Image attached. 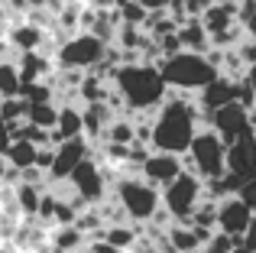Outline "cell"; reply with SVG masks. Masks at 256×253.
Returning a JSON list of instances; mask_svg holds the SVG:
<instances>
[{
    "label": "cell",
    "mask_w": 256,
    "mask_h": 253,
    "mask_svg": "<svg viewBox=\"0 0 256 253\" xmlns=\"http://www.w3.org/2000/svg\"><path fill=\"white\" fill-rule=\"evenodd\" d=\"M13 195H16V204H20V211H23L26 218L39 214V204H42V188H36V185H26V182H20L16 188H13Z\"/></svg>",
    "instance_id": "cell-23"
},
{
    "label": "cell",
    "mask_w": 256,
    "mask_h": 253,
    "mask_svg": "<svg viewBox=\"0 0 256 253\" xmlns=\"http://www.w3.org/2000/svg\"><path fill=\"white\" fill-rule=\"evenodd\" d=\"M201 117H204L208 130H214L220 140H224V146H234L240 136H246V133L253 130L250 110H244L240 104H227V108H218V110L201 114Z\"/></svg>",
    "instance_id": "cell-8"
},
{
    "label": "cell",
    "mask_w": 256,
    "mask_h": 253,
    "mask_svg": "<svg viewBox=\"0 0 256 253\" xmlns=\"http://www.w3.org/2000/svg\"><path fill=\"white\" fill-rule=\"evenodd\" d=\"M0 253H13V250H0Z\"/></svg>",
    "instance_id": "cell-38"
},
{
    "label": "cell",
    "mask_w": 256,
    "mask_h": 253,
    "mask_svg": "<svg viewBox=\"0 0 256 253\" xmlns=\"http://www.w3.org/2000/svg\"><path fill=\"white\" fill-rule=\"evenodd\" d=\"M169 244H172V250L175 253H194L201 247V237H198V230L192 228V224H178V228H169Z\"/></svg>",
    "instance_id": "cell-22"
},
{
    "label": "cell",
    "mask_w": 256,
    "mask_h": 253,
    "mask_svg": "<svg viewBox=\"0 0 256 253\" xmlns=\"http://www.w3.org/2000/svg\"><path fill=\"white\" fill-rule=\"evenodd\" d=\"M253 253H256V250H253Z\"/></svg>",
    "instance_id": "cell-41"
},
{
    "label": "cell",
    "mask_w": 256,
    "mask_h": 253,
    "mask_svg": "<svg viewBox=\"0 0 256 253\" xmlns=\"http://www.w3.org/2000/svg\"><path fill=\"white\" fill-rule=\"evenodd\" d=\"M240 23V4H211L201 16V26L208 30V36H218V32H227L230 26Z\"/></svg>",
    "instance_id": "cell-15"
},
{
    "label": "cell",
    "mask_w": 256,
    "mask_h": 253,
    "mask_svg": "<svg viewBox=\"0 0 256 253\" xmlns=\"http://www.w3.org/2000/svg\"><path fill=\"white\" fill-rule=\"evenodd\" d=\"M104 240L110 244V247H117V250H126V247H133V240H136V230L124 228V224H114V228L104 230Z\"/></svg>",
    "instance_id": "cell-27"
},
{
    "label": "cell",
    "mask_w": 256,
    "mask_h": 253,
    "mask_svg": "<svg viewBox=\"0 0 256 253\" xmlns=\"http://www.w3.org/2000/svg\"><path fill=\"white\" fill-rule=\"evenodd\" d=\"M4 62H6V58H0V65H4Z\"/></svg>",
    "instance_id": "cell-39"
},
{
    "label": "cell",
    "mask_w": 256,
    "mask_h": 253,
    "mask_svg": "<svg viewBox=\"0 0 256 253\" xmlns=\"http://www.w3.org/2000/svg\"><path fill=\"white\" fill-rule=\"evenodd\" d=\"M237 56H240V62L246 65V72L256 65V39H244V42L237 46Z\"/></svg>",
    "instance_id": "cell-29"
},
{
    "label": "cell",
    "mask_w": 256,
    "mask_h": 253,
    "mask_svg": "<svg viewBox=\"0 0 256 253\" xmlns=\"http://www.w3.org/2000/svg\"><path fill=\"white\" fill-rule=\"evenodd\" d=\"M159 72H162L169 91L185 94V98L188 94L198 98L201 91L220 75V72L208 62V56H194V52H178V56H172V58H162V62H159Z\"/></svg>",
    "instance_id": "cell-3"
},
{
    "label": "cell",
    "mask_w": 256,
    "mask_h": 253,
    "mask_svg": "<svg viewBox=\"0 0 256 253\" xmlns=\"http://www.w3.org/2000/svg\"><path fill=\"white\" fill-rule=\"evenodd\" d=\"M16 68H20V82H23V88H26V84L46 82V75L52 72V62H49V58H42L39 52H26V56H20Z\"/></svg>",
    "instance_id": "cell-18"
},
{
    "label": "cell",
    "mask_w": 256,
    "mask_h": 253,
    "mask_svg": "<svg viewBox=\"0 0 256 253\" xmlns=\"http://www.w3.org/2000/svg\"><path fill=\"white\" fill-rule=\"evenodd\" d=\"M84 240V234L78 228H58L56 230V253H68Z\"/></svg>",
    "instance_id": "cell-28"
},
{
    "label": "cell",
    "mask_w": 256,
    "mask_h": 253,
    "mask_svg": "<svg viewBox=\"0 0 256 253\" xmlns=\"http://www.w3.org/2000/svg\"><path fill=\"white\" fill-rule=\"evenodd\" d=\"M49 136H52V146H62L68 140H82L84 136V114L78 108H72V104H62L58 108V124Z\"/></svg>",
    "instance_id": "cell-14"
},
{
    "label": "cell",
    "mask_w": 256,
    "mask_h": 253,
    "mask_svg": "<svg viewBox=\"0 0 256 253\" xmlns=\"http://www.w3.org/2000/svg\"><path fill=\"white\" fill-rule=\"evenodd\" d=\"M185 172L198 176L201 182H214L227 172V146L214 130H208V126L198 130V136L192 140L185 152Z\"/></svg>",
    "instance_id": "cell-4"
},
{
    "label": "cell",
    "mask_w": 256,
    "mask_h": 253,
    "mask_svg": "<svg viewBox=\"0 0 256 253\" xmlns=\"http://www.w3.org/2000/svg\"><path fill=\"white\" fill-rule=\"evenodd\" d=\"M68 182L75 185V198H82L84 204H94V202L104 198V185H107L104 182V169H100L94 159H84V162L72 172Z\"/></svg>",
    "instance_id": "cell-11"
},
{
    "label": "cell",
    "mask_w": 256,
    "mask_h": 253,
    "mask_svg": "<svg viewBox=\"0 0 256 253\" xmlns=\"http://www.w3.org/2000/svg\"><path fill=\"white\" fill-rule=\"evenodd\" d=\"M36 146L32 143H26V140H13L10 143V150H6V166L10 169H16V172H26V169H32L36 166Z\"/></svg>",
    "instance_id": "cell-20"
},
{
    "label": "cell",
    "mask_w": 256,
    "mask_h": 253,
    "mask_svg": "<svg viewBox=\"0 0 256 253\" xmlns=\"http://www.w3.org/2000/svg\"><path fill=\"white\" fill-rule=\"evenodd\" d=\"M185 172V159L172 156V152H150V159L140 169V178L150 182L152 188H169L175 178Z\"/></svg>",
    "instance_id": "cell-9"
},
{
    "label": "cell",
    "mask_w": 256,
    "mask_h": 253,
    "mask_svg": "<svg viewBox=\"0 0 256 253\" xmlns=\"http://www.w3.org/2000/svg\"><path fill=\"white\" fill-rule=\"evenodd\" d=\"M104 140H107V143H114V146H133V143H136V124L117 117V120L107 126Z\"/></svg>",
    "instance_id": "cell-24"
},
{
    "label": "cell",
    "mask_w": 256,
    "mask_h": 253,
    "mask_svg": "<svg viewBox=\"0 0 256 253\" xmlns=\"http://www.w3.org/2000/svg\"><path fill=\"white\" fill-rule=\"evenodd\" d=\"M201 202H204V182L192 172H182L169 188H162V211L175 221H192Z\"/></svg>",
    "instance_id": "cell-7"
},
{
    "label": "cell",
    "mask_w": 256,
    "mask_h": 253,
    "mask_svg": "<svg viewBox=\"0 0 256 253\" xmlns=\"http://www.w3.org/2000/svg\"><path fill=\"white\" fill-rule=\"evenodd\" d=\"M26 124L52 133L56 124H58V104L56 101H52V104H30V108H26Z\"/></svg>",
    "instance_id": "cell-21"
},
{
    "label": "cell",
    "mask_w": 256,
    "mask_h": 253,
    "mask_svg": "<svg viewBox=\"0 0 256 253\" xmlns=\"http://www.w3.org/2000/svg\"><path fill=\"white\" fill-rule=\"evenodd\" d=\"M250 224H253V211L246 208L237 195L218 202V230L220 234L234 237V240H244V234H246Z\"/></svg>",
    "instance_id": "cell-10"
},
{
    "label": "cell",
    "mask_w": 256,
    "mask_h": 253,
    "mask_svg": "<svg viewBox=\"0 0 256 253\" xmlns=\"http://www.w3.org/2000/svg\"><path fill=\"white\" fill-rule=\"evenodd\" d=\"M237 88H240V82H230V78L218 75V78H214V82L198 94V108H201V114H211V110H218V108L237 104Z\"/></svg>",
    "instance_id": "cell-13"
},
{
    "label": "cell",
    "mask_w": 256,
    "mask_h": 253,
    "mask_svg": "<svg viewBox=\"0 0 256 253\" xmlns=\"http://www.w3.org/2000/svg\"><path fill=\"white\" fill-rule=\"evenodd\" d=\"M211 4H234V0H211Z\"/></svg>",
    "instance_id": "cell-37"
},
{
    "label": "cell",
    "mask_w": 256,
    "mask_h": 253,
    "mask_svg": "<svg viewBox=\"0 0 256 253\" xmlns=\"http://www.w3.org/2000/svg\"><path fill=\"white\" fill-rule=\"evenodd\" d=\"M208 6H211V0H182V10H185L188 20H201Z\"/></svg>",
    "instance_id": "cell-30"
},
{
    "label": "cell",
    "mask_w": 256,
    "mask_h": 253,
    "mask_svg": "<svg viewBox=\"0 0 256 253\" xmlns=\"http://www.w3.org/2000/svg\"><path fill=\"white\" fill-rule=\"evenodd\" d=\"M244 82H246V84H250V88L256 91V65H253L250 72H246V78H244Z\"/></svg>",
    "instance_id": "cell-34"
},
{
    "label": "cell",
    "mask_w": 256,
    "mask_h": 253,
    "mask_svg": "<svg viewBox=\"0 0 256 253\" xmlns=\"http://www.w3.org/2000/svg\"><path fill=\"white\" fill-rule=\"evenodd\" d=\"M26 4H30V10H49L52 0H26Z\"/></svg>",
    "instance_id": "cell-33"
},
{
    "label": "cell",
    "mask_w": 256,
    "mask_h": 253,
    "mask_svg": "<svg viewBox=\"0 0 256 253\" xmlns=\"http://www.w3.org/2000/svg\"><path fill=\"white\" fill-rule=\"evenodd\" d=\"M194 253H204V250H194Z\"/></svg>",
    "instance_id": "cell-40"
},
{
    "label": "cell",
    "mask_w": 256,
    "mask_h": 253,
    "mask_svg": "<svg viewBox=\"0 0 256 253\" xmlns=\"http://www.w3.org/2000/svg\"><path fill=\"white\" fill-rule=\"evenodd\" d=\"M88 253H120V250L110 247L107 240H98V244H91V250H88Z\"/></svg>",
    "instance_id": "cell-32"
},
{
    "label": "cell",
    "mask_w": 256,
    "mask_h": 253,
    "mask_svg": "<svg viewBox=\"0 0 256 253\" xmlns=\"http://www.w3.org/2000/svg\"><path fill=\"white\" fill-rule=\"evenodd\" d=\"M201 108L185 94L169 91V101L156 110L152 117V152H172V156H185L192 140L201 130Z\"/></svg>",
    "instance_id": "cell-1"
},
{
    "label": "cell",
    "mask_w": 256,
    "mask_h": 253,
    "mask_svg": "<svg viewBox=\"0 0 256 253\" xmlns=\"http://www.w3.org/2000/svg\"><path fill=\"white\" fill-rule=\"evenodd\" d=\"M114 91L120 94L124 108L136 110V114H156L169 101V84H166L159 65L146 62L120 65L117 78H114Z\"/></svg>",
    "instance_id": "cell-2"
},
{
    "label": "cell",
    "mask_w": 256,
    "mask_h": 253,
    "mask_svg": "<svg viewBox=\"0 0 256 253\" xmlns=\"http://www.w3.org/2000/svg\"><path fill=\"white\" fill-rule=\"evenodd\" d=\"M10 46L13 49H20V56H26V52H39V46L46 42V30H39V26L32 23H20L10 30Z\"/></svg>",
    "instance_id": "cell-19"
},
{
    "label": "cell",
    "mask_w": 256,
    "mask_h": 253,
    "mask_svg": "<svg viewBox=\"0 0 256 253\" xmlns=\"http://www.w3.org/2000/svg\"><path fill=\"white\" fill-rule=\"evenodd\" d=\"M117 13H120V26H133V30H143L146 20H150V13L143 10V4H140V0H133V4L120 6Z\"/></svg>",
    "instance_id": "cell-26"
},
{
    "label": "cell",
    "mask_w": 256,
    "mask_h": 253,
    "mask_svg": "<svg viewBox=\"0 0 256 253\" xmlns=\"http://www.w3.org/2000/svg\"><path fill=\"white\" fill-rule=\"evenodd\" d=\"M88 4H91V6H98V10H100V6H114L110 0H88Z\"/></svg>",
    "instance_id": "cell-36"
},
{
    "label": "cell",
    "mask_w": 256,
    "mask_h": 253,
    "mask_svg": "<svg viewBox=\"0 0 256 253\" xmlns=\"http://www.w3.org/2000/svg\"><path fill=\"white\" fill-rule=\"evenodd\" d=\"M84 133L88 136H104L107 126L117 120V110L110 104H84Z\"/></svg>",
    "instance_id": "cell-17"
},
{
    "label": "cell",
    "mask_w": 256,
    "mask_h": 253,
    "mask_svg": "<svg viewBox=\"0 0 256 253\" xmlns=\"http://www.w3.org/2000/svg\"><path fill=\"white\" fill-rule=\"evenodd\" d=\"M20 91H23V82H20L16 62H4V65H0V101H6V98H20Z\"/></svg>",
    "instance_id": "cell-25"
},
{
    "label": "cell",
    "mask_w": 256,
    "mask_h": 253,
    "mask_svg": "<svg viewBox=\"0 0 256 253\" xmlns=\"http://www.w3.org/2000/svg\"><path fill=\"white\" fill-rule=\"evenodd\" d=\"M140 4H143L146 13H169V4H172V0H140Z\"/></svg>",
    "instance_id": "cell-31"
},
{
    "label": "cell",
    "mask_w": 256,
    "mask_h": 253,
    "mask_svg": "<svg viewBox=\"0 0 256 253\" xmlns=\"http://www.w3.org/2000/svg\"><path fill=\"white\" fill-rule=\"evenodd\" d=\"M84 159H91V152H88V140L84 136L82 140H68V143L56 146V162H52L49 176L52 178H72V172H75Z\"/></svg>",
    "instance_id": "cell-12"
},
{
    "label": "cell",
    "mask_w": 256,
    "mask_h": 253,
    "mask_svg": "<svg viewBox=\"0 0 256 253\" xmlns=\"http://www.w3.org/2000/svg\"><path fill=\"white\" fill-rule=\"evenodd\" d=\"M117 204L133 221H152L159 214V208H162V192L152 188L143 178L130 176V178H120L117 182Z\"/></svg>",
    "instance_id": "cell-6"
},
{
    "label": "cell",
    "mask_w": 256,
    "mask_h": 253,
    "mask_svg": "<svg viewBox=\"0 0 256 253\" xmlns=\"http://www.w3.org/2000/svg\"><path fill=\"white\" fill-rule=\"evenodd\" d=\"M178 39L185 52H194V56H208L211 52V36L201 26V20H188L185 26H178Z\"/></svg>",
    "instance_id": "cell-16"
},
{
    "label": "cell",
    "mask_w": 256,
    "mask_h": 253,
    "mask_svg": "<svg viewBox=\"0 0 256 253\" xmlns=\"http://www.w3.org/2000/svg\"><path fill=\"white\" fill-rule=\"evenodd\" d=\"M0 178H6V156L0 152Z\"/></svg>",
    "instance_id": "cell-35"
},
{
    "label": "cell",
    "mask_w": 256,
    "mask_h": 253,
    "mask_svg": "<svg viewBox=\"0 0 256 253\" xmlns=\"http://www.w3.org/2000/svg\"><path fill=\"white\" fill-rule=\"evenodd\" d=\"M107 56V42H100L91 32H78V36H68L56 52V65L58 72H94Z\"/></svg>",
    "instance_id": "cell-5"
}]
</instances>
